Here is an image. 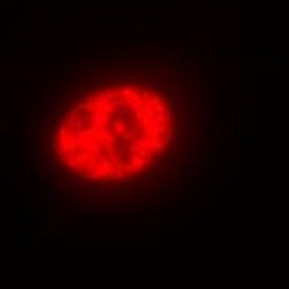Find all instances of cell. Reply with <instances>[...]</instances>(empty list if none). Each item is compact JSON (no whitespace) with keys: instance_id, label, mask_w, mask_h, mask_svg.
I'll list each match as a JSON object with an SVG mask.
<instances>
[{"instance_id":"6da1fadb","label":"cell","mask_w":289,"mask_h":289,"mask_svg":"<svg viewBox=\"0 0 289 289\" xmlns=\"http://www.w3.org/2000/svg\"><path fill=\"white\" fill-rule=\"evenodd\" d=\"M92 130L93 131H103L105 130V113H102L100 110H93L92 111Z\"/></svg>"},{"instance_id":"7a4b0ae2","label":"cell","mask_w":289,"mask_h":289,"mask_svg":"<svg viewBox=\"0 0 289 289\" xmlns=\"http://www.w3.org/2000/svg\"><path fill=\"white\" fill-rule=\"evenodd\" d=\"M165 141L163 140H158V138H153L151 140V144H150V150L155 151V153H163L165 151Z\"/></svg>"},{"instance_id":"3957f363","label":"cell","mask_w":289,"mask_h":289,"mask_svg":"<svg viewBox=\"0 0 289 289\" xmlns=\"http://www.w3.org/2000/svg\"><path fill=\"white\" fill-rule=\"evenodd\" d=\"M150 144H151V140L148 138H140V140H135V146L138 151H143V150H150Z\"/></svg>"},{"instance_id":"277c9868","label":"cell","mask_w":289,"mask_h":289,"mask_svg":"<svg viewBox=\"0 0 289 289\" xmlns=\"http://www.w3.org/2000/svg\"><path fill=\"white\" fill-rule=\"evenodd\" d=\"M138 156H141V158H143V160H146V161H153V160H155V151H151V150L138 151Z\"/></svg>"},{"instance_id":"5b68a950","label":"cell","mask_w":289,"mask_h":289,"mask_svg":"<svg viewBox=\"0 0 289 289\" xmlns=\"http://www.w3.org/2000/svg\"><path fill=\"white\" fill-rule=\"evenodd\" d=\"M113 130L116 131V133L123 135V133H126V131H128V126H126V123H121V121H115Z\"/></svg>"},{"instance_id":"8992f818","label":"cell","mask_w":289,"mask_h":289,"mask_svg":"<svg viewBox=\"0 0 289 289\" xmlns=\"http://www.w3.org/2000/svg\"><path fill=\"white\" fill-rule=\"evenodd\" d=\"M126 116H128L126 108H118V110H115L113 111V118H116V120H125Z\"/></svg>"},{"instance_id":"52a82bcc","label":"cell","mask_w":289,"mask_h":289,"mask_svg":"<svg viewBox=\"0 0 289 289\" xmlns=\"http://www.w3.org/2000/svg\"><path fill=\"white\" fill-rule=\"evenodd\" d=\"M111 165V160H108V156H105V155H100L98 156V166H102V168H106V166Z\"/></svg>"},{"instance_id":"ba28073f","label":"cell","mask_w":289,"mask_h":289,"mask_svg":"<svg viewBox=\"0 0 289 289\" xmlns=\"http://www.w3.org/2000/svg\"><path fill=\"white\" fill-rule=\"evenodd\" d=\"M102 133L106 136V140H108L110 143H113L115 140H116V133H115V130H103Z\"/></svg>"},{"instance_id":"9c48e42d","label":"cell","mask_w":289,"mask_h":289,"mask_svg":"<svg viewBox=\"0 0 289 289\" xmlns=\"http://www.w3.org/2000/svg\"><path fill=\"white\" fill-rule=\"evenodd\" d=\"M126 176H128V171L126 170H121V168H116V170H115V176H113L115 180H123Z\"/></svg>"},{"instance_id":"30bf717a","label":"cell","mask_w":289,"mask_h":289,"mask_svg":"<svg viewBox=\"0 0 289 289\" xmlns=\"http://www.w3.org/2000/svg\"><path fill=\"white\" fill-rule=\"evenodd\" d=\"M120 190H121V193H131V191L135 190V185L133 183H126V185H123Z\"/></svg>"},{"instance_id":"8fae6325","label":"cell","mask_w":289,"mask_h":289,"mask_svg":"<svg viewBox=\"0 0 289 289\" xmlns=\"http://www.w3.org/2000/svg\"><path fill=\"white\" fill-rule=\"evenodd\" d=\"M116 153H118L120 156H125L126 153H128V146H125V144H120V146H116Z\"/></svg>"}]
</instances>
